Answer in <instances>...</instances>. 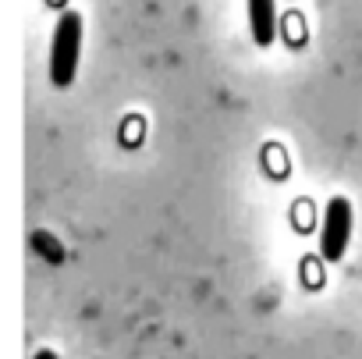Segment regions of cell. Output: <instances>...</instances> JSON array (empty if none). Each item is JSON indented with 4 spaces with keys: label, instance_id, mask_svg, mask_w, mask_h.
<instances>
[{
    "label": "cell",
    "instance_id": "3957f363",
    "mask_svg": "<svg viewBox=\"0 0 362 359\" xmlns=\"http://www.w3.org/2000/svg\"><path fill=\"white\" fill-rule=\"evenodd\" d=\"M249 29L259 47H270L277 36V0H249Z\"/></svg>",
    "mask_w": 362,
    "mask_h": 359
},
{
    "label": "cell",
    "instance_id": "277c9868",
    "mask_svg": "<svg viewBox=\"0 0 362 359\" xmlns=\"http://www.w3.org/2000/svg\"><path fill=\"white\" fill-rule=\"evenodd\" d=\"M33 246H36V249H43V256H47L50 263H61V260H64L61 242H50V235H47V232H36V235H33Z\"/></svg>",
    "mask_w": 362,
    "mask_h": 359
},
{
    "label": "cell",
    "instance_id": "5b68a950",
    "mask_svg": "<svg viewBox=\"0 0 362 359\" xmlns=\"http://www.w3.org/2000/svg\"><path fill=\"white\" fill-rule=\"evenodd\" d=\"M36 359H57V352H50V348H43V352H36Z\"/></svg>",
    "mask_w": 362,
    "mask_h": 359
},
{
    "label": "cell",
    "instance_id": "6da1fadb",
    "mask_svg": "<svg viewBox=\"0 0 362 359\" xmlns=\"http://www.w3.org/2000/svg\"><path fill=\"white\" fill-rule=\"evenodd\" d=\"M78 50H82V15L64 11L50 43V82L57 89L71 86L75 68H78Z\"/></svg>",
    "mask_w": 362,
    "mask_h": 359
},
{
    "label": "cell",
    "instance_id": "7a4b0ae2",
    "mask_svg": "<svg viewBox=\"0 0 362 359\" xmlns=\"http://www.w3.org/2000/svg\"><path fill=\"white\" fill-rule=\"evenodd\" d=\"M348 239H351V203L344 196H337L327 203V217H323V235H320L323 260L337 263L348 249Z\"/></svg>",
    "mask_w": 362,
    "mask_h": 359
}]
</instances>
